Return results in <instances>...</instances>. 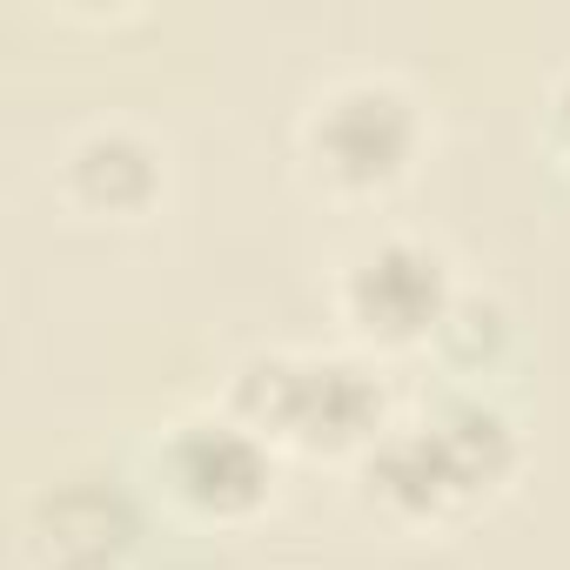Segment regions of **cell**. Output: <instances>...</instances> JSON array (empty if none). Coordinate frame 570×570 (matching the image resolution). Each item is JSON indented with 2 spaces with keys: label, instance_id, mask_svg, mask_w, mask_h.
<instances>
[{
  "label": "cell",
  "instance_id": "cell-1",
  "mask_svg": "<svg viewBox=\"0 0 570 570\" xmlns=\"http://www.w3.org/2000/svg\"><path fill=\"white\" fill-rule=\"evenodd\" d=\"M222 410L282 456L350 470L396 423L390 376L363 350H248L222 383Z\"/></svg>",
  "mask_w": 570,
  "mask_h": 570
},
{
  "label": "cell",
  "instance_id": "cell-2",
  "mask_svg": "<svg viewBox=\"0 0 570 570\" xmlns=\"http://www.w3.org/2000/svg\"><path fill=\"white\" fill-rule=\"evenodd\" d=\"M430 155V108L403 75L363 68L309 95L296 161L330 202H390Z\"/></svg>",
  "mask_w": 570,
  "mask_h": 570
},
{
  "label": "cell",
  "instance_id": "cell-3",
  "mask_svg": "<svg viewBox=\"0 0 570 570\" xmlns=\"http://www.w3.org/2000/svg\"><path fill=\"white\" fill-rule=\"evenodd\" d=\"M456 289H463V275H456L443 242H430L416 228H383L336 262L330 309L370 363L376 356H423L436 343V323H443Z\"/></svg>",
  "mask_w": 570,
  "mask_h": 570
},
{
  "label": "cell",
  "instance_id": "cell-4",
  "mask_svg": "<svg viewBox=\"0 0 570 570\" xmlns=\"http://www.w3.org/2000/svg\"><path fill=\"white\" fill-rule=\"evenodd\" d=\"M148 476L161 490V503L202 530H242L275 503L282 483V450L262 443L248 423H235L222 403L215 410H188L155 436Z\"/></svg>",
  "mask_w": 570,
  "mask_h": 570
},
{
  "label": "cell",
  "instance_id": "cell-5",
  "mask_svg": "<svg viewBox=\"0 0 570 570\" xmlns=\"http://www.w3.org/2000/svg\"><path fill=\"white\" fill-rule=\"evenodd\" d=\"M55 195L81 222H148L168 195V148L141 121H88L55 161Z\"/></svg>",
  "mask_w": 570,
  "mask_h": 570
},
{
  "label": "cell",
  "instance_id": "cell-6",
  "mask_svg": "<svg viewBox=\"0 0 570 570\" xmlns=\"http://www.w3.org/2000/svg\"><path fill=\"white\" fill-rule=\"evenodd\" d=\"M356 497L383 523H396V530H450V523H463V517L483 510L470 497L463 470L450 463L443 436L423 423V410L416 416H396L376 436V450L356 463Z\"/></svg>",
  "mask_w": 570,
  "mask_h": 570
},
{
  "label": "cell",
  "instance_id": "cell-7",
  "mask_svg": "<svg viewBox=\"0 0 570 570\" xmlns=\"http://www.w3.org/2000/svg\"><path fill=\"white\" fill-rule=\"evenodd\" d=\"M423 423L443 436V450H450V463L463 470V483H470L476 503H497V497L523 476V456H530V450H523L517 416H510L497 396L443 383V390L423 403Z\"/></svg>",
  "mask_w": 570,
  "mask_h": 570
},
{
  "label": "cell",
  "instance_id": "cell-8",
  "mask_svg": "<svg viewBox=\"0 0 570 570\" xmlns=\"http://www.w3.org/2000/svg\"><path fill=\"white\" fill-rule=\"evenodd\" d=\"M443 383L456 390H483L510 356H517V309L490 289V282H463L450 296L443 323H436V343H430Z\"/></svg>",
  "mask_w": 570,
  "mask_h": 570
},
{
  "label": "cell",
  "instance_id": "cell-9",
  "mask_svg": "<svg viewBox=\"0 0 570 570\" xmlns=\"http://www.w3.org/2000/svg\"><path fill=\"white\" fill-rule=\"evenodd\" d=\"M35 550H135V510L115 483L75 476L35 497Z\"/></svg>",
  "mask_w": 570,
  "mask_h": 570
},
{
  "label": "cell",
  "instance_id": "cell-10",
  "mask_svg": "<svg viewBox=\"0 0 570 570\" xmlns=\"http://www.w3.org/2000/svg\"><path fill=\"white\" fill-rule=\"evenodd\" d=\"M543 155L557 161V175H570V68L543 95Z\"/></svg>",
  "mask_w": 570,
  "mask_h": 570
},
{
  "label": "cell",
  "instance_id": "cell-11",
  "mask_svg": "<svg viewBox=\"0 0 570 570\" xmlns=\"http://www.w3.org/2000/svg\"><path fill=\"white\" fill-rule=\"evenodd\" d=\"M28 570H128V557H115V550H35Z\"/></svg>",
  "mask_w": 570,
  "mask_h": 570
}]
</instances>
